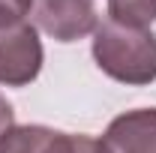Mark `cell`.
Segmentation results:
<instances>
[{
	"mask_svg": "<svg viewBox=\"0 0 156 153\" xmlns=\"http://www.w3.org/2000/svg\"><path fill=\"white\" fill-rule=\"evenodd\" d=\"M93 60L108 78L144 87L156 81V36L147 27L105 18L93 30Z\"/></svg>",
	"mask_w": 156,
	"mask_h": 153,
	"instance_id": "6da1fadb",
	"label": "cell"
},
{
	"mask_svg": "<svg viewBox=\"0 0 156 153\" xmlns=\"http://www.w3.org/2000/svg\"><path fill=\"white\" fill-rule=\"evenodd\" d=\"M42 42L36 24L21 21L0 30V84L6 87H27L42 72Z\"/></svg>",
	"mask_w": 156,
	"mask_h": 153,
	"instance_id": "7a4b0ae2",
	"label": "cell"
},
{
	"mask_svg": "<svg viewBox=\"0 0 156 153\" xmlns=\"http://www.w3.org/2000/svg\"><path fill=\"white\" fill-rule=\"evenodd\" d=\"M36 30L57 42H78L96 30V0H33Z\"/></svg>",
	"mask_w": 156,
	"mask_h": 153,
	"instance_id": "3957f363",
	"label": "cell"
},
{
	"mask_svg": "<svg viewBox=\"0 0 156 153\" xmlns=\"http://www.w3.org/2000/svg\"><path fill=\"white\" fill-rule=\"evenodd\" d=\"M102 153H156V108H132L108 123Z\"/></svg>",
	"mask_w": 156,
	"mask_h": 153,
	"instance_id": "277c9868",
	"label": "cell"
},
{
	"mask_svg": "<svg viewBox=\"0 0 156 153\" xmlns=\"http://www.w3.org/2000/svg\"><path fill=\"white\" fill-rule=\"evenodd\" d=\"M108 18L132 27H150L156 21V0H108Z\"/></svg>",
	"mask_w": 156,
	"mask_h": 153,
	"instance_id": "5b68a950",
	"label": "cell"
},
{
	"mask_svg": "<svg viewBox=\"0 0 156 153\" xmlns=\"http://www.w3.org/2000/svg\"><path fill=\"white\" fill-rule=\"evenodd\" d=\"M39 153H102V144L93 135H81V132L75 135V132L51 129Z\"/></svg>",
	"mask_w": 156,
	"mask_h": 153,
	"instance_id": "8992f818",
	"label": "cell"
},
{
	"mask_svg": "<svg viewBox=\"0 0 156 153\" xmlns=\"http://www.w3.org/2000/svg\"><path fill=\"white\" fill-rule=\"evenodd\" d=\"M30 9H33V0H0V30L27 21Z\"/></svg>",
	"mask_w": 156,
	"mask_h": 153,
	"instance_id": "52a82bcc",
	"label": "cell"
},
{
	"mask_svg": "<svg viewBox=\"0 0 156 153\" xmlns=\"http://www.w3.org/2000/svg\"><path fill=\"white\" fill-rule=\"evenodd\" d=\"M15 126V111H12V105L6 102V96L0 93V135L6 132V129H12Z\"/></svg>",
	"mask_w": 156,
	"mask_h": 153,
	"instance_id": "ba28073f",
	"label": "cell"
}]
</instances>
